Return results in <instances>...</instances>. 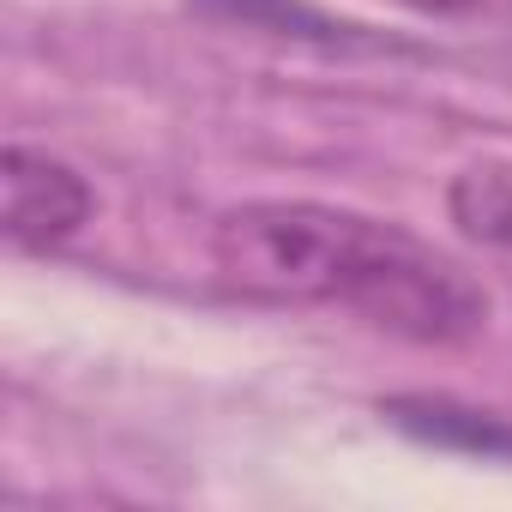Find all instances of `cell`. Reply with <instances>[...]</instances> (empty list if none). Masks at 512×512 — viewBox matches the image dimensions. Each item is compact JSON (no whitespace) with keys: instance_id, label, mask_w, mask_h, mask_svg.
<instances>
[{"instance_id":"4","label":"cell","mask_w":512,"mask_h":512,"mask_svg":"<svg viewBox=\"0 0 512 512\" xmlns=\"http://www.w3.org/2000/svg\"><path fill=\"white\" fill-rule=\"evenodd\" d=\"M392 428L428 440V446H452V452H482V458H512V422L488 416V410H464L452 398H392L386 404Z\"/></svg>"},{"instance_id":"2","label":"cell","mask_w":512,"mask_h":512,"mask_svg":"<svg viewBox=\"0 0 512 512\" xmlns=\"http://www.w3.org/2000/svg\"><path fill=\"white\" fill-rule=\"evenodd\" d=\"M0 181H7V241L19 253H55L67 247L91 211H97V187L55 157L49 145H7V163H0Z\"/></svg>"},{"instance_id":"3","label":"cell","mask_w":512,"mask_h":512,"mask_svg":"<svg viewBox=\"0 0 512 512\" xmlns=\"http://www.w3.org/2000/svg\"><path fill=\"white\" fill-rule=\"evenodd\" d=\"M187 13L211 25H235L253 37H278V43H308L320 55H410V43L368 31L356 19H338L314 0H187Z\"/></svg>"},{"instance_id":"1","label":"cell","mask_w":512,"mask_h":512,"mask_svg":"<svg viewBox=\"0 0 512 512\" xmlns=\"http://www.w3.org/2000/svg\"><path fill=\"white\" fill-rule=\"evenodd\" d=\"M211 272L272 308L350 314L404 344H464L488 326V290L392 217L320 199H241L211 223Z\"/></svg>"},{"instance_id":"6","label":"cell","mask_w":512,"mask_h":512,"mask_svg":"<svg viewBox=\"0 0 512 512\" xmlns=\"http://www.w3.org/2000/svg\"><path fill=\"white\" fill-rule=\"evenodd\" d=\"M398 7L464 31H512V0H398Z\"/></svg>"},{"instance_id":"5","label":"cell","mask_w":512,"mask_h":512,"mask_svg":"<svg viewBox=\"0 0 512 512\" xmlns=\"http://www.w3.org/2000/svg\"><path fill=\"white\" fill-rule=\"evenodd\" d=\"M446 211L464 235L488 241V247H512V175L494 163H470L452 175L446 187Z\"/></svg>"}]
</instances>
